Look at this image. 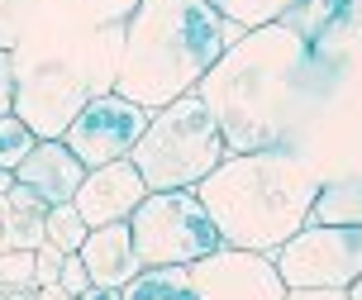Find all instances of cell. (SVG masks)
<instances>
[{
    "label": "cell",
    "instance_id": "obj_22",
    "mask_svg": "<svg viewBox=\"0 0 362 300\" xmlns=\"http://www.w3.org/2000/svg\"><path fill=\"white\" fill-rule=\"evenodd\" d=\"M15 115V67H10V53L0 48V120Z\"/></svg>",
    "mask_w": 362,
    "mask_h": 300
},
{
    "label": "cell",
    "instance_id": "obj_21",
    "mask_svg": "<svg viewBox=\"0 0 362 300\" xmlns=\"http://www.w3.org/2000/svg\"><path fill=\"white\" fill-rule=\"evenodd\" d=\"M57 286H62L67 296H86V291H90V277H86V267H81V258H76V253H67V258H62V277H57Z\"/></svg>",
    "mask_w": 362,
    "mask_h": 300
},
{
    "label": "cell",
    "instance_id": "obj_6",
    "mask_svg": "<svg viewBox=\"0 0 362 300\" xmlns=\"http://www.w3.org/2000/svg\"><path fill=\"white\" fill-rule=\"evenodd\" d=\"M272 262L286 291H310V286L348 291L362 277V238L348 224H305L272 253Z\"/></svg>",
    "mask_w": 362,
    "mask_h": 300
},
{
    "label": "cell",
    "instance_id": "obj_11",
    "mask_svg": "<svg viewBox=\"0 0 362 300\" xmlns=\"http://www.w3.org/2000/svg\"><path fill=\"white\" fill-rule=\"evenodd\" d=\"M76 258H81V267H86L90 286H100V291H124V286L144 272L139 253H134V238H129V219L124 224L90 229Z\"/></svg>",
    "mask_w": 362,
    "mask_h": 300
},
{
    "label": "cell",
    "instance_id": "obj_15",
    "mask_svg": "<svg viewBox=\"0 0 362 300\" xmlns=\"http://www.w3.org/2000/svg\"><path fill=\"white\" fill-rule=\"evenodd\" d=\"M48 5H53V0H0V48L10 53L19 43V34H24Z\"/></svg>",
    "mask_w": 362,
    "mask_h": 300
},
{
    "label": "cell",
    "instance_id": "obj_8",
    "mask_svg": "<svg viewBox=\"0 0 362 300\" xmlns=\"http://www.w3.org/2000/svg\"><path fill=\"white\" fill-rule=\"evenodd\" d=\"M186 272H191L196 300H286V282L276 277V262L262 253L215 248Z\"/></svg>",
    "mask_w": 362,
    "mask_h": 300
},
{
    "label": "cell",
    "instance_id": "obj_26",
    "mask_svg": "<svg viewBox=\"0 0 362 300\" xmlns=\"http://www.w3.org/2000/svg\"><path fill=\"white\" fill-rule=\"evenodd\" d=\"M10 186H15V172H5V167H0V195H10Z\"/></svg>",
    "mask_w": 362,
    "mask_h": 300
},
{
    "label": "cell",
    "instance_id": "obj_17",
    "mask_svg": "<svg viewBox=\"0 0 362 300\" xmlns=\"http://www.w3.org/2000/svg\"><path fill=\"white\" fill-rule=\"evenodd\" d=\"M0 243H5V248H19V253H34V248L43 243V214L5 210V219H0Z\"/></svg>",
    "mask_w": 362,
    "mask_h": 300
},
{
    "label": "cell",
    "instance_id": "obj_20",
    "mask_svg": "<svg viewBox=\"0 0 362 300\" xmlns=\"http://www.w3.org/2000/svg\"><path fill=\"white\" fill-rule=\"evenodd\" d=\"M62 248L53 243H38L34 248V286H57V277H62Z\"/></svg>",
    "mask_w": 362,
    "mask_h": 300
},
{
    "label": "cell",
    "instance_id": "obj_1",
    "mask_svg": "<svg viewBox=\"0 0 362 300\" xmlns=\"http://www.w3.org/2000/svg\"><path fill=\"white\" fill-rule=\"evenodd\" d=\"M196 96L219 124L229 153H267V148L296 153L320 96L310 43L281 19L248 29L200 76Z\"/></svg>",
    "mask_w": 362,
    "mask_h": 300
},
{
    "label": "cell",
    "instance_id": "obj_28",
    "mask_svg": "<svg viewBox=\"0 0 362 300\" xmlns=\"http://www.w3.org/2000/svg\"><path fill=\"white\" fill-rule=\"evenodd\" d=\"M5 210H10V200H5V195H0V219H5Z\"/></svg>",
    "mask_w": 362,
    "mask_h": 300
},
{
    "label": "cell",
    "instance_id": "obj_3",
    "mask_svg": "<svg viewBox=\"0 0 362 300\" xmlns=\"http://www.w3.org/2000/svg\"><path fill=\"white\" fill-rule=\"evenodd\" d=\"M238 38L243 29H234L210 0H139L124 24L115 96L158 115L163 105L191 96Z\"/></svg>",
    "mask_w": 362,
    "mask_h": 300
},
{
    "label": "cell",
    "instance_id": "obj_13",
    "mask_svg": "<svg viewBox=\"0 0 362 300\" xmlns=\"http://www.w3.org/2000/svg\"><path fill=\"white\" fill-rule=\"evenodd\" d=\"M219 15L229 19L234 29H262V24H276V19H286L296 5H305V0H210Z\"/></svg>",
    "mask_w": 362,
    "mask_h": 300
},
{
    "label": "cell",
    "instance_id": "obj_24",
    "mask_svg": "<svg viewBox=\"0 0 362 300\" xmlns=\"http://www.w3.org/2000/svg\"><path fill=\"white\" fill-rule=\"evenodd\" d=\"M34 300H72L62 286H34Z\"/></svg>",
    "mask_w": 362,
    "mask_h": 300
},
{
    "label": "cell",
    "instance_id": "obj_16",
    "mask_svg": "<svg viewBox=\"0 0 362 300\" xmlns=\"http://www.w3.org/2000/svg\"><path fill=\"white\" fill-rule=\"evenodd\" d=\"M67 10L81 15L95 29H124L129 15L139 10V0H67Z\"/></svg>",
    "mask_w": 362,
    "mask_h": 300
},
{
    "label": "cell",
    "instance_id": "obj_29",
    "mask_svg": "<svg viewBox=\"0 0 362 300\" xmlns=\"http://www.w3.org/2000/svg\"><path fill=\"white\" fill-rule=\"evenodd\" d=\"M358 238H362V224H358Z\"/></svg>",
    "mask_w": 362,
    "mask_h": 300
},
{
    "label": "cell",
    "instance_id": "obj_7",
    "mask_svg": "<svg viewBox=\"0 0 362 300\" xmlns=\"http://www.w3.org/2000/svg\"><path fill=\"white\" fill-rule=\"evenodd\" d=\"M148 120L153 115L144 105H134V100L110 91V96H95V100H86V105L76 110V120L67 124L62 143L90 172V167H105V162H124L134 153V143L144 139Z\"/></svg>",
    "mask_w": 362,
    "mask_h": 300
},
{
    "label": "cell",
    "instance_id": "obj_12",
    "mask_svg": "<svg viewBox=\"0 0 362 300\" xmlns=\"http://www.w3.org/2000/svg\"><path fill=\"white\" fill-rule=\"evenodd\" d=\"M119 300H196V286L186 267H144L119 291Z\"/></svg>",
    "mask_w": 362,
    "mask_h": 300
},
{
    "label": "cell",
    "instance_id": "obj_2",
    "mask_svg": "<svg viewBox=\"0 0 362 300\" xmlns=\"http://www.w3.org/2000/svg\"><path fill=\"white\" fill-rule=\"evenodd\" d=\"M320 186L325 177L315 172V162L291 148H267V153H229L196 186V200L215 224L219 248L272 258L310 224Z\"/></svg>",
    "mask_w": 362,
    "mask_h": 300
},
{
    "label": "cell",
    "instance_id": "obj_19",
    "mask_svg": "<svg viewBox=\"0 0 362 300\" xmlns=\"http://www.w3.org/2000/svg\"><path fill=\"white\" fill-rule=\"evenodd\" d=\"M0 286H19V291H34V253L5 248V253H0Z\"/></svg>",
    "mask_w": 362,
    "mask_h": 300
},
{
    "label": "cell",
    "instance_id": "obj_10",
    "mask_svg": "<svg viewBox=\"0 0 362 300\" xmlns=\"http://www.w3.org/2000/svg\"><path fill=\"white\" fill-rule=\"evenodd\" d=\"M81 181H86V167L67 153L62 139H38L34 153L15 167V186H24L29 195H38L43 210L72 205V195L81 191Z\"/></svg>",
    "mask_w": 362,
    "mask_h": 300
},
{
    "label": "cell",
    "instance_id": "obj_27",
    "mask_svg": "<svg viewBox=\"0 0 362 300\" xmlns=\"http://www.w3.org/2000/svg\"><path fill=\"white\" fill-rule=\"evenodd\" d=\"M348 300H362V277H358L353 286H348Z\"/></svg>",
    "mask_w": 362,
    "mask_h": 300
},
{
    "label": "cell",
    "instance_id": "obj_23",
    "mask_svg": "<svg viewBox=\"0 0 362 300\" xmlns=\"http://www.w3.org/2000/svg\"><path fill=\"white\" fill-rule=\"evenodd\" d=\"M286 300H348V291H325V286H310V291H286Z\"/></svg>",
    "mask_w": 362,
    "mask_h": 300
},
{
    "label": "cell",
    "instance_id": "obj_4",
    "mask_svg": "<svg viewBox=\"0 0 362 300\" xmlns=\"http://www.w3.org/2000/svg\"><path fill=\"white\" fill-rule=\"evenodd\" d=\"M224 158H229V148L219 139V124L210 120L196 91L158 110L148 120L144 139L129 153L148 191H196Z\"/></svg>",
    "mask_w": 362,
    "mask_h": 300
},
{
    "label": "cell",
    "instance_id": "obj_18",
    "mask_svg": "<svg viewBox=\"0 0 362 300\" xmlns=\"http://www.w3.org/2000/svg\"><path fill=\"white\" fill-rule=\"evenodd\" d=\"M34 129H29V124L19 120V115H5V120H0V167H5V172H15L19 162L29 158V153H34Z\"/></svg>",
    "mask_w": 362,
    "mask_h": 300
},
{
    "label": "cell",
    "instance_id": "obj_9",
    "mask_svg": "<svg viewBox=\"0 0 362 300\" xmlns=\"http://www.w3.org/2000/svg\"><path fill=\"white\" fill-rule=\"evenodd\" d=\"M144 177H139V167L134 162H105V167H90L86 181H81V191L72 195L76 214L86 219V229H105V224H124L129 214L144 205Z\"/></svg>",
    "mask_w": 362,
    "mask_h": 300
},
{
    "label": "cell",
    "instance_id": "obj_14",
    "mask_svg": "<svg viewBox=\"0 0 362 300\" xmlns=\"http://www.w3.org/2000/svg\"><path fill=\"white\" fill-rule=\"evenodd\" d=\"M86 219L76 214V205H53V210H43V243L62 248V253H81L86 243Z\"/></svg>",
    "mask_w": 362,
    "mask_h": 300
},
{
    "label": "cell",
    "instance_id": "obj_25",
    "mask_svg": "<svg viewBox=\"0 0 362 300\" xmlns=\"http://www.w3.org/2000/svg\"><path fill=\"white\" fill-rule=\"evenodd\" d=\"M72 300H119V291H100V286H90L86 296H72Z\"/></svg>",
    "mask_w": 362,
    "mask_h": 300
},
{
    "label": "cell",
    "instance_id": "obj_5",
    "mask_svg": "<svg viewBox=\"0 0 362 300\" xmlns=\"http://www.w3.org/2000/svg\"><path fill=\"white\" fill-rule=\"evenodd\" d=\"M129 238L144 267H191L219 248L196 191H148L144 205L129 214Z\"/></svg>",
    "mask_w": 362,
    "mask_h": 300
}]
</instances>
